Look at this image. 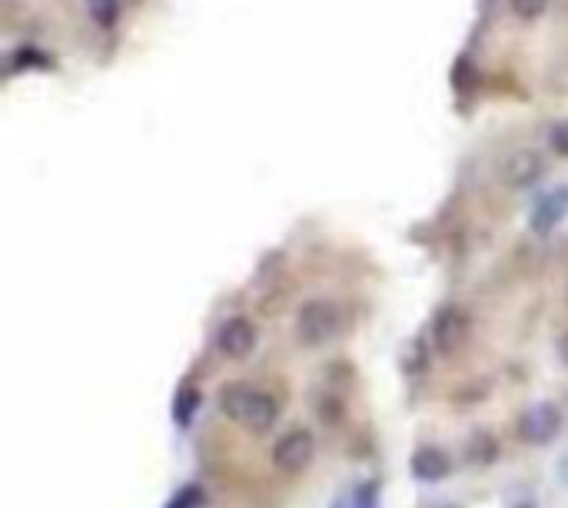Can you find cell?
Returning a JSON list of instances; mask_svg holds the SVG:
<instances>
[{
	"instance_id": "cell-1",
	"label": "cell",
	"mask_w": 568,
	"mask_h": 508,
	"mask_svg": "<svg viewBox=\"0 0 568 508\" xmlns=\"http://www.w3.org/2000/svg\"><path fill=\"white\" fill-rule=\"evenodd\" d=\"M220 409L250 432H266L280 416L273 396H266V392L253 386H243V382H233V386L220 392Z\"/></svg>"
},
{
	"instance_id": "cell-2",
	"label": "cell",
	"mask_w": 568,
	"mask_h": 508,
	"mask_svg": "<svg viewBox=\"0 0 568 508\" xmlns=\"http://www.w3.org/2000/svg\"><path fill=\"white\" fill-rule=\"evenodd\" d=\"M343 329V313L329 299H306L296 313V336L303 346H326Z\"/></svg>"
},
{
	"instance_id": "cell-3",
	"label": "cell",
	"mask_w": 568,
	"mask_h": 508,
	"mask_svg": "<svg viewBox=\"0 0 568 508\" xmlns=\"http://www.w3.org/2000/svg\"><path fill=\"white\" fill-rule=\"evenodd\" d=\"M562 429V412L555 402H535L519 416V439L529 445H549Z\"/></svg>"
},
{
	"instance_id": "cell-4",
	"label": "cell",
	"mask_w": 568,
	"mask_h": 508,
	"mask_svg": "<svg viewBox=\"0 0 568 508\" xmlns=\"http://www.w3.org/2000/svg\"><path fill=\"white\" fill-rule=\"evenodd\" d=\"M313 452H316V442L313 435L306 429H293L280 435V442L273 445V462L276 469L283 472H303L309 462H313Z\"/></svg>"
},
{
	"instance_id": "cell-5",
	"label": "cell",
	"mask_w": 568,
	"mask_h": 508,
	"mask_svg": "<svg viewBox=\"0 0 568 508\" xmlns=\"http://www.w3.org/2000/svg\"><path fill=\"white\" fill-rule=\"evenodd\" d=\"M466 336H469V319L456 306L442 309L436 316V323H432V339H436V349L442 356H452V352L466 342Z\"/></svg>"
},
{
	"instance_id": "cell-6",
	"label": "cell",
	"mask_w": 568,
	"mask_h": 508,
	"mask_svg": "<svg viewBox=\"0 0 568 508\" xmlns=\"http://www.w3.org/2000/svg\"><path fill=\"white\" fill-rule=\"evenodd\" d=\"M216 346H220L223 356L246 359L256 349V326L243 316L226 319V323L220 326V336H216Z\"/></svg>"
},
{
	"instance_id": "cell-7",
	"label": "cell",
	"mask_w": 568,
	"mask_h": 508,
	"mask_svg": "<svg viewBox=\"0 0 568 508\" xmlns=\"http://www.w3.org/2000/svg\"><path fill=\"white\" fill-rule=\"evenodd\" d=\"M542 170H545L542 167V157L535 150H515V153H509V157H505L499 176H502L505 186H515V190H522V186H532L535 180H539Z\"/></svg>"
},
{
	"instance_id": "cell-8",
	"label": "cell",
	"mask_w": 568,
	"mask_h": 508,
	"mask_svg": "<svg viewBox=\"0 0 568 508\" xmlns=\"http://www.w3.org/2000/svg\"><path fill=\"white\" fill-rule=\"evenodd\" d=\"M568 216V186L539 196V203L532 206V230L535 233H552L555 223H562Z\"/></svg>"
},
{
	"instance_id": "cell-9",
	"label": "cell",
	"mask_w": 568,
	"mask_h": 508,
	"mask_svg": "<svg viewBox=\"0 0 568 508\" xmlns=\"http://www.w3.org/2000/svg\"><path fill=\"white\" fill-rule=\"evenodd\" d=\"M452 469V459L436 445H422V449L412 455V475L419 482H442Z\"/></svg>"
},
{
	"instance_id": "cell-10",
	"label": "cell",
	"mask_w": 568,
	"mask_h": 508,
	"mask_svg": "<svg viewBox=\"0 0 568 508\" xmlns=\"http://www.w3.org/2000/svg\"><path fill=\"white\" fill-rule=\"evenodd\" d=\"M466 459L472 465H492L499 459V442L492 432H472V439L466 442Z\"/></svg>"
},
{
	"instance_id": "cell-11",
	"label": "cell",
	"mask_w": 568,
	"mask_h": 508,
	"mask_svg": "<svg viewBox=\"0 0 568 508\" xmlns=\"http://www.w3.org/2000/svg\"><path fill=\"white\" fill-rule=\"evenodd\" d=\"M87 10H90V17H94L100 27H110L113 20H117L120 0H87Z\"/></svg>"
},
{
	"instance_id": "cell-12",
	"label": "cell",
	"mask_w": 568,
	"mask_h": 508,
	"mask_svg": "<svg viewBox=\"0 0 568 508\" xmlns=\"http://www.w3.org/2000/svg\"><path fill=\"white\" fill-rule=\"evenodd\" d=\"M515 17L522 20H539L545 14V7H549V0H509Z\"/></svg>"
},
{
	"instance_id": "cell-13",
	"label": "cell",
	"mask_w": 568,
	"mask_h": 508,
	"mask_svg": "<svg viewBox=\"0 0 568 508\" xmlns=\"http://www.w3.org/2000/svg\"><path fill=\"white\" fill-rule=\"evenodd\" d=\"M549 143H552V150L559 153V157H568V120L555 123V127L549 130Z\"/></svg>"
},
{
	"instance_id": "cell-14",
	"label": "cell",
	"mask_w": 568,
	"mask_h": 508,
	"mask_svg": "<svg viewBox=\"0 0 568 508\" xmlns=\"http://www.w3.org/2000/svg\"><path fill=\"white\" fill-rule=\"evenodd\" d=\"M196 505H200V492H196L193 485H190L187 492H180L177 499L170 502V508H196Z\"/></svg>"
},
{
	"instance_id": "cell-15",
	"label": "cell",
	"mask_w": 568,
	"mask_h": 508,
	"mask_svg": "<svg viewBox=\"0 0 568 508\" xmlns=\"http://www.w3.org/2000/svg\"><path fill=\"white\" fill-rule=\"evenodd\" d=\"M559 359L565 362V366H568V333L559 339Z\"/></svg>"
},
{
	"instance_id": "cell-16",
	"label": "cell",
	"mask_w": 568,
	"mask_h": 508,
	"mask_svg": "<svg viewBox=\"0 0 568 508\" xmlns=\"http://www.w3.org/2000/svg\"><path fill=\"white\" fill-rule=\"evenodd\" d=\"M559 479L568 485V459H562V462H559Z\"/></svg>"
},
{
	"instance_id": "cell-17",
	"label": "cell",
	"mask_w": 568,
	"mask_h": 508,
	"mask_svg": "<svg viewBox=\"0 0 568 508\" xmlns=\"http://www.w3.org/2000/svg\"><path fill=\"white\" fill-rule=\"evenodd\" d=\"M512 508H535V505H532V502H515Z\"/></svg>"
}]
</instances>
